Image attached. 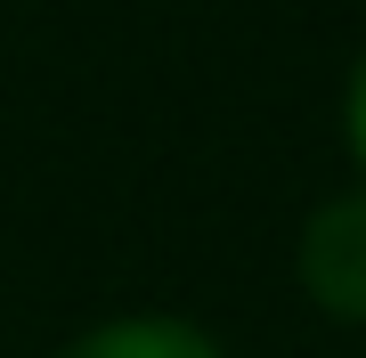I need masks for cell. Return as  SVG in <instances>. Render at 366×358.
Returning a JSON list of instances; mask_svg holds the SVG:
<instances>
[{
    "instance_id": "1",
    "label": "cell",
    "mask_w": 366,
    "mask_h": 358,
    "mask_svg": "<svg viewBox=\"0 0 366 358\" xmlns=\"http://www.w3.org/2000/svg\"><path fill=\"white\" fill-rule=\"evenodd\" d=\"M301 293L326 318L366 326V187L310 212V228H301Z\"/></svg>"
},
{
    "instance_id": "2",
    "label": "cell",
    "mask_w": 366,
    "mask_h": 358,
    "mask_svg": "<svg viewBox=\"0 0 366 358\" xmlns=\"http://www.w3.org/2000/svg\"><path fill=\"white\" fill-rule=\"evenodd\" d=\"M57 358H220V342L187 318H114V326L74 334Z\"/></svg>"
},
{
    "instance_id": "3",
    "label": "cell",
    "mask_w": 366,
    "mask_h": 358,
    "mask_svg": "<svg viewBox=\"0 0 366 358\" xmlns=\"http://www.w3.org/2000/svg\"><path fill=\"white\" fill-rule=\"evenodd\" d=\"M342 139H350L358 171H366V57L350 66V98H342Z\"/></svg>"
}]
</instances>
